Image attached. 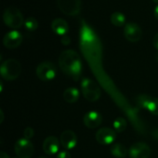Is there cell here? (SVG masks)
Listing matches in <instances>:
<instances>
[{
    "mask_svg": "<svg viewBox=\"0 0 158 158\" xmlns=\"http://www.w3.org/2000/svg\"><path fill=\"white\" fill-rule=\"evenodd\" d=\"M80 44L86 58L91 60H97L101 55L100 41L94 31L84 21L82 22L80 29Z\"/></svg>",
    "mask_w": 158,
    "mask_h": 158,
    "instance_id": "1",
    "label": "cell"
},
{
    "mask_svg": "<svg viewBox=\"0 0 158 158\" xmlns=\"http://www.w3.org/2000/svg\"><path fill=\"white\" fill-rule=\"evenodd\" d=\"M59 65L65 74L77 80L82 70V62L80 55L72 49L65 50L59 57Z\"/></svg>",
    "mask_w": 158,
    "mask_h": 158,
    "instance_id": "2",
    "label": "cell"
},
{
    "mask_svg": "<svg viewBox=\"0 0 158 158\" xmlns=\"http://www.w3.org/2000/svg\"><path fill=\"white\" fill-rule=\"evenodd\" d=\"M22 67L19 62L16 60L9 59L3 62L0 67V73L2 78L8 81L14 80L21 73Z\"/></svg>",
    "mask_w": 158,
    "mask_h": 158,
    "instance_id": "3",
    "label": "cell"
},
{
    "mask_svg": "<svg viewBox=\"0 0 158 158\" xmlns=\"http://www.w3.org/2000/svg\"><path fill=\"white\" fill-rule=\"evenodd\" d=\"M3 21L6 26L12 29L20 28L25 22L19 9L13 6H10L5 10L3 13Z\"/></svg>",
    "mask_w": 158,
    "mask_h": 158,
    "instance_id": "4",
    "label": "cell"
},
{
    "mask_svg": "<svg viewBox=\"0 0 158 158\" xmlns=\"http://www.w3.org/2000/svg\"><path fill=\"white\" fill-rule=\"evenodd\" d=\"M81 90L85 99L90 102L97 101L101 94L98 85L89 78H85L82 80Z\"/></svg>",
    "mask_w": 158,
    "mask_h": 158,
    "instance_id": "5",
    "label": "cell"
},
{
    "mask_svg": "<svg viewBox=\"0 0 158 158\" xmlns=\"http://www.w3.org/2000/svg\"><path fill=\"white\" fill-rule=\"evenodd\" d=\"M36 76L43 81L53 80L56 76V68L51 62H43L36 68Z\"/></svg>",
    "mask_w": 158,
    "mask_h": 158,
    "instance_id": "6",
    "label": "cell"
},
{
    "mask_svg": "<svg viewBox=\"0 0 158 158\" xmlns=\"http://www.w3.org/2000/svg\"><path fill=\"white\" fill-rule=\"evenodd\" d=\"M59 9L65 15L73 16L81 9V0H56Z\"/></svg>",
    "mask_w": 158,
    "mask_h": 158,
    "instance_id": "7",
    "label": "cell"
},
{
    "mask_svg": "<svg viewBox=\"0 0 158 158\" xmlns=\"http://www.w3.org/2000/svg\"><path fill=\"white\" fill-rule=\"evenodd\" d=\"M15 152L19 158H30L34 153L33 144L27 139H19L15 144Z\"/></svg>",
    "mask_w": 158,
    "mask_h": 158,
    "instance_id": "8",
    "label": "cell"
},
{
    "mask_svg": "<svg viewBox=\"0 0 158 158\" xmlns=\"http://www.w3.org/2000/svg\"><path fill=\"white\" fill-rule=\"evenodd\" d=\"M137 104L142 108L148 110L154 115H158V98L148 95H140L137 99Z\"/></svg>",
    "mask_w": 158,
    "mask_h": 158,
    "instance_id": "9",
    "label": "cell"
},
{
    "mask_svg": "<svg viewBox=\"0 0 158 158\" xmlns=\"http://www.w3.org/2000/svg\"><path fill=\"white\" fill-rule=\"evenodd\" d=\"M151 148L143 142H137L131 147L129 155L131 158H148L151 155Z\"/></svg>",
    "mask_w": 158,
    "mask_h": 158,
    "instance_id": "10",
    "label": "cell"
},
{
    "mask_svg": "<svg viewBox=\"0 0 158 158\" xmlns=\"http://www.w3.org/2000/svg\"><path fill=\"white\" fill-rule=\"evenodd\" d=\"M117 138V133L109 127H103L99 130L96 134V139L100 144L108 145L112 143Z\"/></svg>",
    "mask_w": 158,
    "mask_h": 158,
    "instance_id": "11",
    "label": "cell"
},
{
    "mask_svg": "<svg viewBox=\"0 0 158 158\" xmlns=\"http://www.w3.org/2000/svg\"><path fill=\"white\" fill-rule=\"evenodd\" d=\"M123 33L127 40L131 43L139 41L142 36L141 29L137 23H129L125 25Z\"/></svg>",
    "mask_w": 158,
    "mask_h": 158,
    "instance_id": "12",
    "label": "cell"
},
{
    "mask_svg": "<svg viewBox=\"0 0 158 158\" xmlns=\"http://www.w3.org/2000/svg\"><path fill=\"white\" fill-rule=\"evenodd\" d=\"M23 42V35L16 30L11 31L6 33L3 38V44L9 49H15L21 45Z\"/></svg>",
    "mask_w": 158,
    "mask_h": 158,
    "instance_id": "13",
    "label": "cell"
},
{
    "mask_svg": "<svg viewBox=\"0 0 158 158\" xmlns=\"http://www.w3.org/2000/svg\"><path fill=\"white\" fill-rule=\"evenodd\" d=\"M60 143L62 146L66 150H71L74 148L77 143V135L72 131H65L60 136Z\"/></svg>",
    "mask_w": 158,
    "mask_h": 158,
    "instance_id": "14",
    "label": "cell"
},
{
    "mask_svg": "<svg viewBox=\"0 0 158 158\" xmlns=\"http://www.w3.org/2000/svg\"><path fill=\"white\" fill-rule=\"evenodd\" d=\"M83 122L86 127L89 128V129H94V128L98 127L101 124L102 116L98 112L89 111L85 114Z\"/></svg>",
    "mask_w": 158,
    "mask_h": 158,
    "instance_id": "15",
    "label": "cell"
},
{
    "mask_svg": "<svg viewBox=\"0 0 158 158\" xmlns=\"http://www.w3.org/2000/svg\"><path fill=\"white\" fill-rule=\"evenodd\" d=\"M59 148H60V141L54 136H49L46 137V140L43 141V149L46 154L53 155L58 152Z\"/></svg>",
    "mask_w": 158,
    "mask_h": 158,
    "instance_id": "16",
    "label": "cell"
},
{
    "mask_svg": "<svg viewBox=\"0 0 158 158\" xmlns=\"http://www.w3.org/2000/svg\"><path fill=\"white\" fill-rule=\"evenodd\" d=\"M52 29L56 34L59 35H65L69 31V26L66 20L61 18H57L52 21Z\"/></svg>",
    "mask_w": 158,
    "mask_h": 158,
    "instance_id": "17",
    "label": "cell"
},
{
    "mask_svg": "<svg viewBox=\"0 0 158 158\" xmlns=\"http://www.w3.org/2000/svg\"><path fill=\"white\" fill-rule=\"evenodd\" d=\"M80 97L79 90L76 88L69 87L66 89L63 93V99L69 103H73L77 101Z\"/></svg>",
    "mask_w": 158,
    "mask_h": 158,
    "instance_id": "18",
    "label": "cell"
},
{
    "mask_svg": "<svg viewBox=\"0 0 158 158\" xmlns=\"http://www.w3.org/2000/svg\"><path fill=\"white\" fill-rule=\"evenodd\" d=\"M110 152L114 157L123 158L127 155V150L123 145L120 143H115L110 148Z\"/></svg>",
    "mask_w": 158,
    "mask_h": 158,
    "instance_id": "19",
    "label": "cell"
},
{
    "mask_svg": "<svg viewBox=\"0 0 158 158\" xmlns=\"http://www.w3.org/2000/svg\"><path fill=\"white\" fill-rule=\"evenodd\" d=\"M110 21L113 25L117 27H121L125 24L126 18L123 13L120 12H115L111 15Z\"/></svg>",
    "mask_w": 158,
    "mask_h": 158,
    "instance_id": "20",
    "label": "cell"
},
{
    "mask_svg": "<svg viewBox=\"0 0 158 158\" xmlns=\"http://www.w3.org/2000/svg\"><path fill=\"white\" fill-rule=\"evenodd\" d=\"M127 123L126 120L123 117H118L116 119L114 122V128L115 129V131L117 133H122L126 130Z\"/></svg>",
    "mask_w": 158,
    "mask_h": 158,
    "instance_id": "21",
    "label": "cell"
},
{
    "mask_svg": "<svg viewBox=\"0 0 158 158\" xmlns=\"http://www.w3.org/2000/svg\"><path fill=\"white\" fill-rule=\"evenodd\" d=\"M24 26L28 31H35L38 28V22L33 17H29L24 22Z\"/></svg>",
    "mask_w": 158,
    "mask_h": 158,
    "instance_id": "22",
    "label": "cell"
},
{
    "mask_svg": "<svg viewBox=\"0 0 158 158\" xmlns=\"http://www.w3.org/2000/svg\"><path fill=\"white\" fill-rule=\"evenodd\" d=\"M23 134H24V138L27 139V140H30L34 136L33 129L32 127H26L25 129L24 132H23Z\"/></svg>",
    "mask_w": 158,
    "mask_h": 158,
    "instance_id": "23",
    "label": "cell"
},
{
    "mask_svg": "<svg viewBox=\"0 0 158 158\" xmlns=\"http://www.w3.org/2000/svg\"><path fill=\"white\" fill-rule=\"evenodd\" d=\"M56 158H71V155L68 151H63L57 154Z\"/></svg>",
    "mask_w": 158,
    "mask_h": 158,
    "instance_id": "24",
    "label": "cell"
},
{
    "mask_svg": "<svg viewBox=\"0 0 158 158\" xmlns=\"http://www.w3.org/2000/svg\"><path fill=\"white\" fill-rule=\"evenodd\" d=\"M70 41H71L70 38L66 35H63V37L61 38L62 44H63L64 46H67V45H69V43H70Z\"/></svg>",
    "mask_w": 158,
    "mask_h": 158,
    "instance_id": "25",
    "label": "cell"
},
{
    "mask_svg": "<svg viewBox=\"0 0 158 158\" xmlns=\"http://www.w3.org/2000/svg\"><path fill=\"white\" fill-rule=\"evenodd\" d=\"M153 44H154V47L158 50V33L154 35V40H153Z\"/></svg>",
    "mask_w": 158,
    "mask_h": 158,
    "instance_id": "26",
    "label": "cell"
},
{
    "mask_svg": "<svg viewBox=\"0 0 158 158\" xmlns=\"http://www.w3.org/2000/svg\"><path fill=\"white\" fill-rule=\"evenodd\" d=\"M152 135H153V137H154V138H155L156 140H158V128L153 131Z\"/></svg>",
    "mask_w": 158,
    "mask_h": 158,
    "instance_id": "27",
    "label": "cell"
},
{
    "mask_svg": "<svg viewBox=\"0 0 158 158\" xmlns=\"http://www.w3.org/2000/svg\"><path fill=\"white\" fill-rule=\"evenodd\" d=\"M154 15H155L156 19L158 20V5L155 7L154 9Z\"/></svg>",
    "mask_w": 158,
    "mask_h": 158,
    "instance_id": "28",
    "label": "cell"
},
{
    "mask_svg": "<svg viewBox=\"0 0 158 158\" xmlns=\"http://www.w3.org/2000/svg\"><path fill=\"white\" fill-rule=\"evenodd\" d=\"M1 158H10V157H9V155H8L6 153L2 152H2H1Z\"/></svg>",
    "mask_w": 158,
    "mask_h": 158,
    "instance_id": "29",
    "label": "cell"
},
{
    "mask_svg": "<svg viewBox=\"0 0 158 158\" xmlns=\"http://www.w3.org/2000/svg\"><path fill=\"white\" fill-rule=\"evenodd\" d=\"M0 113H1V115H2V120H1V123L2 122V119H3V113H2V111H0Z\"/></svg>",
    "mask_w": 158,
    "mask_h": 158,
    "instance_id": "30",
    "label": "cell"
},
{
    "mask_svg": "<svg viewBox=\"0 0 158 158\" xmlns=\"http://www.w3.org/2000/svg\"><path fill=\"white\" fill-rule=\"evenodd\" d=\"M154 2H156V3H158V0H152Z\"/></svg>",
    "mask_w": 158,
    "mask_h": 158,
    "instance_id": "31",
    "label": "cell"
},
{
    "mask_svg": "<svg viewBox=\"0 0 158 158\" xmlns=\"http://www.w3.org/2000/svg\"><path fill=\"white\" fill-rule=\"evenodd\" d=\"M40 158H47V157H40Z\"/></svg>",
    "mask_w": 158,
    "mask_h": 158,
    "instance_id": "32",
    "label": "cell"
},
{
    "mask_svg": "<svg viewBox=\"0 0 158 158\" xmlns=\"http://www.w3.org/2000/svg\"><path fill=\"white\" fill-rule=\"evenodd\" d=\"M12 158H19V157H12Z\"/></svg>",
    "mask_w": 158,
    "mask_h": 158,
    "instance_id": "33",
    "label": "cell"
}]
</instances>
